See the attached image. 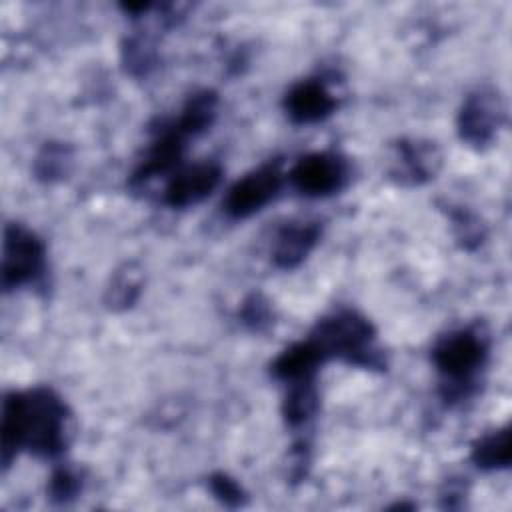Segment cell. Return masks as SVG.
<instances>
[{"label":"cell","mask_w":512,"mask_h":512,"mask_svg":"<svg viewBox=\"0 0 512 512\" xmlns=\"http://www.w3.org/2000/svg\"><path fill=\"white\" fill-rule=\"evenodd\" d=\"M68 408L64 400L46 386L26 392H10L2 402V468L6 470L20 450L42 458H56L68 440Z\"/></svg>","instance_id":"1"},{"label":"cell","mask_w":512,"mask_h":512,"mask_svg":"<svg viewBox=\"0 0 512 512\" xmlns=\"http://www.w3.org/2000/svg\"><path fill=\"white\" fill-rule=\"evenodd\" d=\"M490 354V334L482 324L446 332L432 346V362L442 376L440 396L454 404L478 390V374Z\"/></svg>","instance_id":"2"},{"label":"cell","mask_w":512,"mask_h":512,"mask_svg":"<svg viewBox=\"0 0 512 512\" xmlns=\"http://www.w3.org/2000/svg\"><path fill=\"white\" fill-rule=\"evenodd\" d=\"M310 340L324 360L338 358L350 366L384 370L386 358L376 346V330L368 318L356 310H336L318 320Z\"/></svg>","instance_id":"3"},{"label":"cell","mask_w":512,"mask_h":512,"mask_svg":"<svg viewBox=\"0 0 512 512\" xmlns=\"http://www.w3.org/2000/svg\"><path fill=\"white\" fill-rule=\"evenodd\" d=\"M46 270V246L26 226L10 222L2 240V290L34 284Z\"/></svg>","instance_id":"4"},{"label":"cell","mask_w":512,"mask_h":512,"mask_svg":"<svg viewBox=\"0 0 512 512\" xmlns=\"http://www.w3.org/2000/svg\"><path fill=\"white\" fill-rule=\"evenodd\" d=\"M506 120V104L502 94L492 86L472 90L458 112V136L468 146L482 150L496 138Z\"/></svg>","instance_id":"5"},{"label":"cell","mask_w":512,"mask_h":512,"mask_svg":"<svg viewBox=\"0 0 512 512\" xmlns=\"http://www.w3.org/2000/svg\"><path fill=\"white\" fill-rule=\"evenodd\" d=\"M292 186L310 198H324L340 192L348 178L350 166L342 154L336 152H312L292 166L288 174Z\"/></svg>","instance_id":"6"},{"label":"cell","mask_w":512,"mask_h":512,"mask_svg":"<svg viewBox=\"0 0 512 512\" xmlns=\"http://www.w3.org/2000/svg\"><path fill=\"white\" fill-rule=\"evenodd\" d=\"M280 186V162H268L230 186L224 198V212L236 220L248 218L272 202L278 196Z\"/></svg>","instance_id":"7"},{"label":"cell","mask_w":512,"mask_h":512,"mask_svg":"<svg viewBox=\"0 0 512 512\" xmlns=\"http://www.w3.org/2000/svg\"><path fill=\"white\" fill-rule=\"evenodd\" d=\"M442 166V154L430 140L402 138L394 144L390 178L402 186H420L436 176Z\"/></svg>","instance_id":"8"},{"label":"cell","mask_w":512,"mask_h":512,"mask_svg":"<svg viewBox=\"0 0 512 512\" xmlns=\"http://www.w3.org/2000/svg\"><path fill=\"white\" fill-rule=\"evenodd\" d=\"M188 138L190 136L178 128L174 118L168 122H162L154 134V140H152L144 160L134 170L130 184L132 186L144 184L156 176L176 172L180 166V160L184 156Z\"/></svg>","instance_id":"9"},{"label":"cell","mask_w":512,"mask_h":512,"mask_svg":"<svg viewBox=\"0 0 512 512\" xmlns=\"http://www.w3.org/2000/svg\"><path fill=\"white\" fill-rule=\"evenodd\" d=\"M222 180V168L216 162H198L172 172L164 188V204L170 208H188L208 198Z\"/></svg>","instance_id":"10"},{"label":"cell","mask_w":512,"mask_h":512,"mask_svg":"<svg viewBox=\"0 0 512 512\" xmlns=\"http://www.w3.org/2000/svg\"><path fill=\"white\" fill-rule=\"evenodd\" d=\"M336 106L338 100L322 78L300 80L284 96L286 116L300 126L326 120Z\"/></svg>","instance_id":"11"},{"label":"cell","mask_w":512,"mask_h":512,"mask_svg":"<svg viewBox=\"0 0 512 512\" xmlns=\"http://www.w3.org/2000/svg\"><path fill=\"white\" fill-rule=\"evenodd\" d=\"M322 226L316 220H290L276 230L272 240V262L282 270L298 268L316 248Z\"/></svg>","instance_id":"12"},{"label":"cell","mask_w":512,"mask_h":512,"mask_svg":"<svg viewBox=\"0 0 512 512\" xmlns=\"http://www.w3.org/2000/svg\"><path fill=\"white\" fill-rule=\"evenodd\" d=\"M324 356L314 346V342L302 340L288 348H284L272 362L270 370L272 376L284 384L298 382V380H312L316 378V372L320 364H324Z\"/></svg>","instance_id":"13"},{"label":"cell","mask_w":512,"mask_h":512,"mask_svg":"<svg viewBox=\"0 0 512 512\" xmlns=\"http://www.w3.org/2000/svg\"><path fill=\"white\" fill-rule=\"evenodd\" d=\"M316 412H318L316 378L286 384V396L282 400V416L286 426H290L292 430H298L306 426Z\"/></svg>","instance_id":"14"},{"label":"cell","mask_w":512,"mask_h":512,"mask_svg":"<svg viewBox=\"0 0 512 512\" xmlns=\"http://www.w3.org/2000/svg\"><path fill=\"white\" fill-rule=\"evenodd\" d=\"M216 114H218V94L214 90H198L188 96V100L184 102L174 122L188 136H196L212 126Z\"/></svg>","instance_id":"15"},{"label":"cell","mask_w":512,"mask_h":512,"mask_svg":"<svg viewBox=\"0 0 512 512\" xmlns=\"http://www.w3.org/2000/svg\"><path fill=\"white\" fill-rule=\"evenodd\" d=\"M472 462L482 470L510 468V430L508 426L492 430L472 444Z\"/></svg>","instance_id":"16"},{"label":"cell","mask_w":512,"mask_h":512,"mask_svg":"<svg viewBox=\"0 0 512 512\" xmlns=\"http://www.w3.org/2000/svg\"><path fill=\"white\" fill-rule=\"evenodd\" d=\"M120 56H122L124 70L134 78H146L158 64L154 38L140 30L124 38Z\"/></svg>","instance_id":"17"},{"label":"cell","mask_w":512,"mask_h":512,"mask_svg":"<svg viewBox=\"0 0 512 512\" xmlns=\"http://www.w3.org/2000/svg\"><path fill=\"white\" fill-rule=\"evenodd\" d=\"M142 280H144V274L136 262H126L124 266H120L110 278V284L106 288V296H104L106 306L112 310L130 308L140 296Z\"/></svg>","instance_id":"18"},{"label":"cell","mask_w":512,"mask_h":512,"mask_svg":"<svg viewBox=\"0 0 512 512\" xmlns=\"http://www.w3.org/2000/svg\"><path fill=\"white\" fill-rule=\"evenodd\" d=\"M74 164V152L64 142H46L34 158V176L40 182L52 184L64 180Z\"/></svg>","instance_id":"19"},{"label":"cell","mask_w":512,"mask_h":512,"mask_svg":"<svg viewBox=\"0 0 512 512\" xmlns=\"http://www.w3.org/2000/svg\"><path fill=\"white\" fill-rule=\"evenodd\" d=\"M82 492V476L76 468L60 464L52 470L48 480V498L54 504H68Z\"/></svg>","instance_id":"20"},{"label":"cell","mask_w":512,"mask_h":512,"mask_svg":"<svg viewBox=\"0 0 512 512\" xmlns=\"http://www.w3.org/2000/svg\"><path fill=\"white\" fill-rule=\"evenodd\" d=\"M450 220H452L456 240L460 242L462 248L474 250L484 242L486 228L480 222V218L476 214H472L470 210L454 208V210H450Z\"/></svg>","instance_id":"21"},{"label":"cell","mask_w":512,"mask_h":512,"mask_svg":"<svg viewBox=\"0 0 512 512\" xmlns=\"http://www.w3.org/2000/svg\"><path fill=\"white\" fill-rule=\"evenodd\" d=\"M240 322L252 330V332H266L274 322V312L270 306V300L262 296L260 292H252L244 298L240 310H238Z\"/></svg>","instance_id":"22"},{"label":"cell","mask_w":512,"mask_h":512,"mask_svg":"<svg viewBox=\"0 0 512 512\" xmlns=\"http://www.w3.org/2000/svg\"><path fill=\"white\" fill-rule=\"evenodd\" d=\"M208 488L214 498L226 508H240L246 502V492L242 490V486L224 472H214L208 478Z\"/></svg>","instance_id":"23"}]
</instances>
